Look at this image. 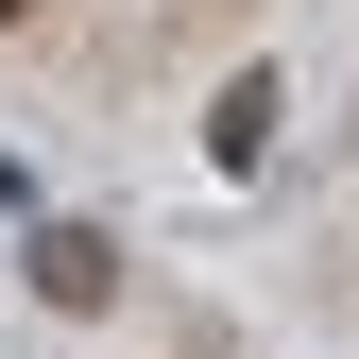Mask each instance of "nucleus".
Wrapping results in <instances>:
<instances>
[{
  "mask_svg": "<svg viewBox=\"0 0 359 359\" xmlns=\"http://www.w3.org/2000/svg\"><path fill=\"white\" fill-rule=\"evenodd\" d=\"M18 274L52 291V308H103V291H120V240H103V222H34V257H18Z\"/></svg>",
  "mask_w": 359,
  "mask_h": 359,
  "instance_id": "1",
  "label": "nucleus"
},
{
  "mask_svg": "<svg viewBox=\"0 0 359 359\" xmlns=\"http://www.w3.org/2000/svg\"><path fill=\"white\" fill-rule=\"evenodd\" d=\"M205 154H222V171H257V154H274V69H240V86H222V120H205Z\"/></svg>",
  "mask_w": 359,
  "mask_h": 359,
  "instance_id": "2",
  "label": "nucleus"
},
{
  "mask_svg": "<svg viewBox=\"0 0 359 359\" xmlns=\"http://www.w3.org/2000/svg\"><path fill=\"white\" fill-rule=\"evenodd\" d=\"M18 205H34V189H18V154H0V222H18Z\"/></svg>",
  "mask_w": 359,
  "mask_h": 359,
  "instance_id": "3",
  "label": "nucleus"
},
{
  "mask_svg": "<svg viewBox=\"0 0 359 359\" xmlns=\"http://www.w3.org/2000/svg\"><path fill=\"white\" fill-rule=\"evenodd\" d=\"M18 18H34V0H0V34H18Z\"/></svg>",
  "mask_w": 359,
  "mask_h": 359,
  "instance_id": "4",
  "label": "nucleus"
}]
</instances>
